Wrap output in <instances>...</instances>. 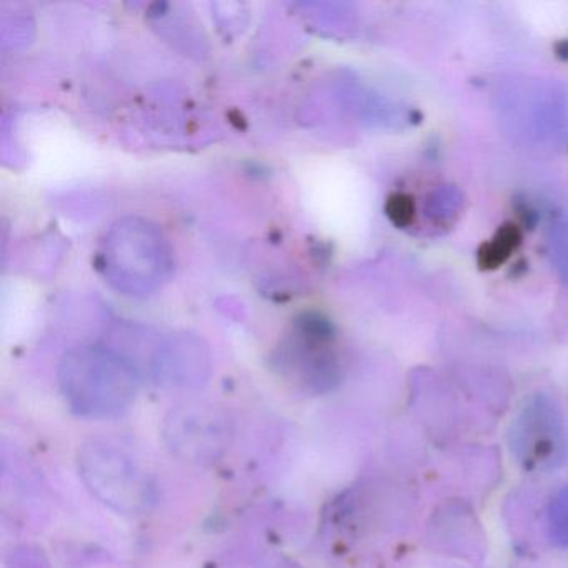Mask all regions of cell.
<instances>
[{"instance_id": "6da1fadb", "label": "cell", "mask_w": 568, "mask_h": 568, "mask_svg": "<svg viewBox=\"0 0 568 568\" xmlns=\"http://www.w3.org/2000/svg\"><path fill=\"white\" fill-rule=\"evenodd\" d=\"M59 384L79 417H119L138 397L139 372L129 358L102 347L69 352L59 368Z\"/></svg>"}, {"instance_id": "7a4b0ae2", "label": "cell", "mask_w": 568, "mask_h": 568, "mask_svg": "<svg viewBox=\"0 0 568 568\" xmlns=\"http://www.w3.org/2000/svg\"><path fill=\"white\" fill-rule=\"evenodd\" d=\"M101 258L105 278L129 295L151 294L172 268L168 239L142 219L119 221L105 235Z\"/></svg>"}, {"instance_id": "3957f363", "label": "cell", "mask_w": 568, "mask_h": 568, "mask_svg": "<svg viewBox=\"0 0 568 568\" xmlns=\"http://www.w3.org/2000/svg\"><path fill=\"white\" fill-rule=\"evenodd\" d=\"M82 478L92 494L122 515H141L155 501L151 475L122 444L92 440L79 458Z\"/></svg>"}, {"instance_id": "277c9868", "label": "cell", "mask_w": 568, "mask_h": 568, "mask_svg": "<svg viewBox=\"0 0 568 568\" xmlns=\"http://www.w3.org/2000/svg\"><path fill=\"white\" fill-rule=\"evenodd\" d=\"M508 447L528 474L560 468L568 457V435L557 402L547 394L528 397L508 428Z\"/></svg>"}, {"instance_id": "5b68a950", "label": "cell", "mask_w": 568, "mask_h": 568, "mask_svg": "<svg viewBox=\"0 0 568 568\" xmlns=\"http://www.w3.org/2000/svg\"><path fill=\"white\" fill-rule=\"evenodd\" d=\"M162 432L175 457L197 465L217 462L227 452L234 435L231 417L205 405H189L172 412Z\"/></svg>"}, {"instance_id": "8992f818", "label": "cell", "mask_w": 568, "mask_h": 568, "mask_svg": "<svg viewBox=\"0 0 568 568\" xmlns=\"http://www.w3.org/2000/svg\"><path fill=\"white\" fill-rule=\"evenodd\" d=\"M294 341L284 354V367L305 387L324 392L334 387L341 377L337 355L332 348L334 331L324 318L305 317L294 332Z\"/></svg>"}, {"instance_id": "52a82bcc", "label": "cell", "mask_w": 568, "mask_h": 568, "mask_svg": "<svg viewBox=\"0 0 568 568\" xmlns=\"http://www.w3.org/2000/svg\"><path fill=\"white\" fill-rule=\"evenodd\" d=\"M159 384L192 387L204 382L209 374V355L195 338H181L159 348L154 361Z\"/></svg>"}, {"instance_id": "ba28073f", "label": "cell", "mask_w": 568, "mask_h": 568, "mask_svg": "<svg viewBox=\"0 0 568 568\" xmlns=\"http://www.w3.org/2000/svg\"><path fill=\"white\" fill-rule=\"evenodd\" d=\"M545 527L551 545L568 548V484L561 485L548 500Z\"/></svg>"}, {"instance_id": "9c48e42d", "label": "cell", "mask_w": 568, "mask_h": 568, "mask_svg": "<svg viewBox=\"0 0 568 568\" xmlns=\"http://www.w3.org/2000/svg\"><path fill=\"white\" fill-rule=\"evenodd\" d=\"M548 247L555 268L568 285V219H558L550 225Z\"/></svg>"}]
</instances>
